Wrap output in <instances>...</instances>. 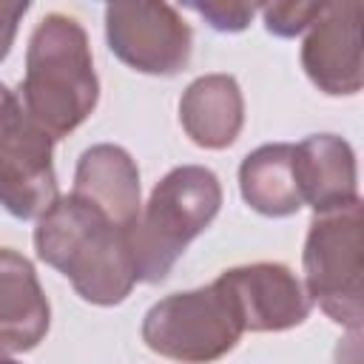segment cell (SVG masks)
<instances>
[{
  "mask_svg": "<svg viewBox=\"0 0 364 364\" xmlns=\"http://www.w3.org/2000/svg\"><path fill=\"white\" fill-rule=\"evenodd\" d=\"M34 250L37 259L60 270L88 304H122L136 284L131 230L114 225L74 193L57 196L37 219Z\"/></svg>",
  "mask_w": 364,
  "mask_h": 364,
  "instance_id": "obj_1",
  "label": "cell"
},
{
  "mask_svg": "<svg viewBox=\"0 0 364 364\" xmlns=\"http://www.w3.org/2000/svg\"><path fill=\"white\" fill-rule=\"evenodd\" d=\"M20 102L54 142L94 114L100 80L88 34L77 17L51 11L34 26L26 48Z\"/></svg>",
  "mask_w": 364,
  "mask_h": 364,
  "instance_id": "obj_2",
  "label": "cell"
},
{
  "mask_svg": "<svg viewBox=\"0 0 364 364\" xmlns=\"http://www.w3.org/2000/svg\"><path fill=\"white\" fill-rule=\"evenodd\" d=\"M222 182L205 165H176L151 191L131 228L136 282L159 284L171 276L185 247L216 219Z\"/></svg>",
  "mask_w": 364,
  "mask_h": 364,
  "instance_id": "obj_3",
  "label": "cell"
},
{
  "mask_svg": "<svg viewBox=\"0 0 364 364\" xmlns=\"http://www.w3.org/2000/svg\"><path fill=\"white\" fill-rule=\"evenodd\" d=\"M304 290L313 304L324 310L336 324L358 333L364 318L361 301V199L327 210L313 213L304 250Z\"/></svg>",
  "mask_w": 364,
  "mask_h": 364,
  "instance_id": "obj_4",
  "label": "cell"
},
{
  "mask_svg": "<svg viewBox=\"0 0 364 364\" xmlns=\"http://www.w3.org/2000/svg\"><path fill=\"white\" fill-rule=\"evenodd\" d=\"M139 333L145 347L162 358L179 364H210L239 344L245 327L225 290L210 282L151 304Z\"/></svg>",
  "mask_w": 364,
  "mask_h": 364,
  "instance_id": "obj_5",
  "label": "cell"
},
{
  "mask_svg": "<svg viewBox=\"0 0 364 364\" xmlns=\"http://www.w3.org/2000/svg\"><path fill=\"white\" fill-rule=\"evenodd\" d=\"M57 196L54 139L0 82V208L14 219H40Z\"/></svg>",
  "mask_w": 364,
  "mask_h": 364,
  "instance_id": "obj_6",
  "label": "cell"
},
{
  "mask_svg": "<svg viewBox=\"0 0 364 364\" xmlns=\"http://www.w3.org/2000/svg\"><path fill=\"white\" fill-rule=\"evenodd\" d=\"M105 40L119 63L151 77L179 74L193 54V31L171 3L105 6Z\"/></svg>",
  "mask_w": 364,
  "mask_h": 364,
  "instance_id": "obj_7",
  "label": "cell"
},
{
  "mask_svg": "<svg viewBox=\"0 0 364 364\" xmlns=\"http://www.w3.org/2000/svg\"><path fill=\"white\" fill-rule=\"evenodd\" d=\"M245 333H284L307 321L313 301L301 279L282 262H253L219 273Z\"/></svg>",
  "mask_w": 364,
  "mask_h": 364,
  "instance_id": "obj_8",
  "label": "cell"
},
{
  "mask_svg": "<svg viewBox=\"0 0 364 364\" xmlns=\"http://www.w3.org/2000/svg\"><path fill=\"white\" fill-rule=\"evenodd\" d=\"M361 14L358 0L321 3L301 43V68L327 97H353L364 85L361 63Z\"/></svg>",
  "mask_w": 364,
  "mask_h": 364,
  "instance_id": "obj_9",
  "label": "cell"
},
{
  "mask_svg": "<svg viewBox=\"0 0 364 364\" xmlns=\"http://www.w3.org/2000/svg\"><path fill=\"white\" fill-rule=\"evenodd\" d=\"M71 193L125 230L136 225L142 210L139 168L134 156L114 142H100L80 154Z\"/></svg>",
  "mask_w": 364,
  "mask_h": 364,
  "instance_id": "obj_10",
  "label": "cell"
},
{
  "mask_svg": "<svg viewBox=\"0 0 364 364\" xmlns=\"http://www.w3.org/2000/svg\"><path fill=\"white\" fill-rule=\"evenodd\" d=\"M293 171L301 205H310L313 213L338 210L358 199L355 151L338 134H310L293 145Z\"/></svg>",
  "mask_w": 364,
  "mask_h": 364,
  "instance_id": "obj_11",
  "label": "cell"
},
{
  "mask_svg": "<svg viewBox=\"0 0 364 364\" xmlns=\"http://www.w3.org/2000/svg\"><path fill=\"white\" fill-rule=\"evenodd\" d=\"M51 327V304L34 264L14 247H0V353L34 350Z\"/></svg>",
  "mask_w": 364,
  "mask_h": 364,
  "instance_id": "obj_12",
  "label": "cell"
},
{
  "mask_svg": "<svg viewBox=\"0 0 364 364\" xmlns=\"http://www.w3.org/2000/svg\"><path fill=\"white\" fill-rule=\"evenodd\" d=\"M179 125L205 151L230 148L245 125V97L230 74L196 77L179 100Z\"/></svg>",
  "mask_w": 364,
  "mask_h": 364,
  "instance_id": "obj_13",
  "label": "cell"
},
{
  "mask_svg": "<svg viewBox=\"0 0 364 364\" xmlns=\"http://www.w3.org/2000/svg\"><path fill=\"white\" fill-rule=\"evenodd\" d=\"M239 191L242 199L262 216H293L299 213L301 196L293 171V145L267 142L250 151L239 165Z\"/></svg>",
  "mask_w": 364,
  "mask_h": 364,
  "instance_id": "obj_14",
  "label": "cell"
},
{
  "mask_svg": "<svg viewBox=\"0 0 364 364\" xmlns=\"http://www.w3.org/2000/svg\"><path fill=\"white\" fill-rule=\"evenodd\" d=\"M264 28L273 37L290 40L299 37L310 28V23L316 20V14L321 11V3H301V0H287V3H264L259 6Z\"/></svg>",
  "mask_w": 364,
  "mask_h": 364,
  "instance_id": "obj_15",
  "label": "cell"
},
{
  "mask_svg": "<svg viewBox=\"0 0 364 364\" xmlns=\"http://www.w3.org/2000/svg\"><path fill=\"white\" fill-rule=\"evenodd\" d=\"M188 9L196 11L213 31H222V34L245 31L259 11L256 3H242V0H205V3L193 0L188 3Z\"/></svg>",
  "mask_w": 364,
  "mask_h": 364,
  "instance_id": "obj_16",
  "label": "cell"
},
{
  "mask_svg": "<svg viewBox=\"0 0 364 364\" xmlns=\"http://www.w3.org/2000/svg\"><path fill=\"white\" fill-rule=\"evenodd\" d=\"M28 11V0H14V3H0V63L9 57L20 20Z\"/></svg>",
  "mask_w": 364,
  "mask_h": 364,
  "instance_id": "obj_17",
  "label": "cell"
},
{
  "mask_svg": "<svg viewBox=\"0 0 364 364\" xmlns=\"http://www.w3.org/2000/svg\"><path fill=\"white\" fill-rule=\"evenodd\" d=\"M0 364H20V361H14L11 355H6V353H0Z\"/></svg>",
  "mask_w": 364,
  "mask_h": 364,
  "instance_id": "obj_18",
  "label": "cell"
}]
</instances>
